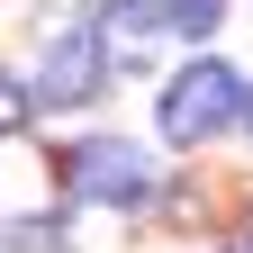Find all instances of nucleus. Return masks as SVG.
Returning a JSON list of instances; mask_svg holds the SVG:
<instances>
[{
    "label": "nucleus",
    "mask_w": 253,
    "mask_h": 253,
    "mask_svg": "<svg viewBox=\"0 0 253 253\" xmlns=\"http://www.w3.org/2000/svg\"><path fill=\"white\" fill-rule=\"evenodd\" d=\"M100 82H109L100 37L90 27H63L45 45V63H37V109H82V100H100Z\"/></svg>",
    "instance_id": "obj_3"
},
{
    "label": "nucleus",
    "mask_w": 253,
    "mask_h": 253,
    "mask_svg": "<svg viewBox=\"0 0 253 253\" xmlns=\"http://www.w3.org/2000/svg\"><path fill=\"white\" fill-rule=\"evenodd\" d=\"M154 109H163V136H172V145H199V136H217V126L244 109V73H226V63H190Z\"/></svg>",
    "instance_id": "obj_1"
},
{
    "label": "nucleus",
    "mask_w": 253,
    "mask_h": 253,
    "mask_svg": "<svg viewBox=\"0 0 253 253\" xmlns=\"http://www.w3.org/2000/svg\"><path fill=\"white\" fill-rule=\"evenodd\" d=\"M73 190H82V199H100V208H145L154 190H163V172H154L145 145H126V136H90V145L73 154Z\"/></svg>",
    "instance_id": "obj_2"
},
{
    "label": "nucleus",
    "mask_w": 253,
    "mask_h": 253,
    "mask_svg": "<svg viewBox=\"0 0 253 253\" xmlns=\"http://www.w3.org/2000/svg\"><path fill=\"white\" fill-rule=\"evenodd\" d=\"M235 118H244V126H253V90H244V109H235Z\"/></svg>",
    "instance_id": "obj_7"
},
{
    "label": "nucleus",
    "mask_w": 253,
    "mask_h": 253,
    "mask_svg": "<svg viewBox=\"0 0 253 253\" xmlns=\"http://www.w3.org/2000/svg\"><path fill=\"white\" fill-rule=\"evenodd\" d=\"M235 253H253V244H235Z\"/></svg>",
    "instance_id": "obj_8"
},
{
    "label": "nucleus",
    "mask_w": 253,
    "mask_h": 253,
    "mask_svg": "<svg viewBox=\"0 0 253 253\" xmlns=\"http://www.w3.org/2000/svg\"><path fill=\"white\" fill-rule=\"evenodd\" d=\"M154 18H163L172 37H208V27L226 18V0H154Z\"/></svg>",
    "instance_id": "obj_5"
},
{
    "label": "nucleus",
    "mask_w": 253,
    "mask_h": 253,
    "mask_svg": "<svg viewBox=\"0 0 253 253\" xmlns=\"http://www.w3.org/2000/svg\"><path fill=\"white\" fill-rule=\"evenodd\" d=\"M90 37H100L109 63H145L154 37H163V18H154V0H109V9L90 18Z\"/></svg>",
    "instance_id": "obj_4"
},
{
    "label": "nucleus",
    "mask_w": 253,
    "mask_h": 253,
    "mask_svg": "<svg viewBox=\"0 0 253 253\" xmlns=\"http://www.w3.org/2000/svg\"><path fill=\"white\" fill-rule=\"evenodd\" d=\"M18 118H27V100H18V82H9V73H0V136H9V126H18Z\"/></svg>",
    "instance_id": "obj_6"
}]
</instances>
